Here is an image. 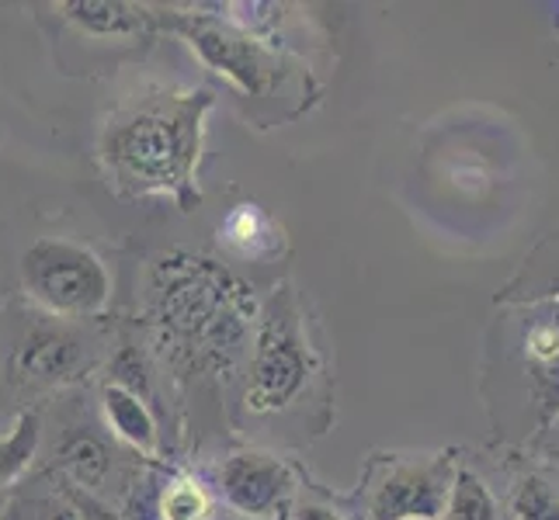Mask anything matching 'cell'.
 Here are the masks:
<instances>
[{
	"label": "cell",
	"instance_id": "16",
	"mask_svg": "<svg viewBox=\"0 0 559 520\" xmlns=\"http://www.w3.org/2000/svg\"><path fill=\"white\" fill-rule=\"evenodd\" d=\"M38 440H43V423L35 410H25L14 420V427L0 437V493L22 479L38 455Z\"/></svg>",
	"mask_w": 559,
	"mask_h": 520
},
{
	"label": "cell",
	"instance_id": "11",
	"mask_svg": "<svg viewBox=\"0 0 559 520\" xmlns=\"http://www.w3.org/2000/svg\"><path fill=\"white\" fill-rule=\"evenodd\" d=\"M60 11L87 38H140L153 22L146 8L126 0H63Z\"/></svg>",
	"mask_w": 559,
	"mask_h": 520
},
{
	"label": "cell",
	"instance_id": "12",
	"mask_svg": "<svg viewBox=\"0 0 559 520\" xmlns=\"http://www.w3.org/2000/svg\"><path fill=\"white\" fill-rule=\"evenodd\" d=\"M219 243L243 261H267L282 250V226L261 205H237L219 222Z\"/></svg>",
	"mask_w": 559,
	"mask_h": 520
},
{
	"label": "cell",
	"instance_id": "15",
	"mask_svg": "<svg viewBox=\"0 0 559 520\" xmlns=\"http://www.w3.org/2000/svg\"><path fill=\"white\" fill-rule=\"evenodd\" d=\"M445 520H500V504L490 493L487 479L469 465H455L445 499Z\"/></svg>",
	"mask_w": 559,
	"mask_h": 520
},
{
	"label": "cell",
	"instance_id": "10",
	"mask_svg": "<svg viewBox=\"0 0 559 520\" xmlns=\"http://www.w3.org/2000/svg\"><path fill=\"white\" fill-rule=\"evenodd\" d=\"M102 413H105V427L119 437L126 448H132L146 461L160 458V427H157V416H153L150 402L143 396L105 382L102 385Z\"/></svg>",
	"mask_w": 559,
	"mask_h": 520
},
{
	"label": "cell",
	"instance_id": "13",
	"mask_svg": "<svg viewBox=\"0 0 559 520\" xmlns=\"http://www.w3.org/2000/svg\"><path fill=\"white\" fill-rule=\"evenodd\" d=\"M549 299H559V229L525 257L522 271L497 295V305H532Z\"/></svg>",
	"mask_w": 559,
	"mask_h": 520
},
{
	"label": "cell",
	"instance_id": "6",
	"mask_svg": "<svg viewBox=\"0 0 559 520\" xmlns=\"http://www.w3.org/2000/svg\"><path fill=\"white\" fill-rule=\"evenodd\" d=\"M452 458H393L369 486L372 520H438L452 486Z\"/></svg>",
	"mask_w": 559,
	"mask_h": 520
},
{
	"label": "cell",
	"instance_id": "3",
	"mask_svg": "<svg viewBox=\"0 0 559 520\" xmlns=\"http://www.w3.org/2000/svg\"><path fill=\"white\" fill-rule=\"evenodd\" d=\"M317 351L302 330L299 302L288 288H275V295L258 310L254 354L243 389V407L254 416L282 413L310 389L317 375Z\"/></svg>",
	"mask_w": 559,
	"mask_h": 520
},
{
	"label": "cell",
	"instance_id": "2",
	"mask_svg": "<svg viewBox=\"0 0 559 520\" xmlns=\"http://www.w3.org/2000/svg\"><path fill=\"white\" fill-rule=\"evenodd\" d=\"M254 288L202 254H164L150 278V316L164 343L202 372H229L258 323Z\"/></svg>",
	"mask_w": 559,
	"mask_h": 520
},
{
	"label": "cell",
	"instance_id": "4",
	"mask_svg": "<svg viewBox=\"0 0 559 520\" xmlns=\"http://www.w3.org/2000/svg\"><path fill=\"white\" fill-rule=\"evenodd\" d=\"M25 295L56 319H87L111 302V275L91 246L43 237L22 254Z\"/></svg>",
	"mask_w": 559,
	"mask_h": 520
},
{
	"label": "cell",
	"instance_id": "1",
	"mask_svg": "<svg viewBox=\"0 0 559 520\" xmlns=\"http://www.w3.org/2000/svg\"><path fill=\"white\" fill-rule=\"evenodd\" d=\"M216 108L209 87H146L102 125L98 160L119 198H167L181 211L202 205L199 160L205 119Z\"/></svg>",
	"mask_w": 559,
	"mask_h": 520
},
{
	"label": "cell",
	"instance_id": "14",
	"mask_svg": "<svg viewBox=\"0 0 559 520\" xmlns=\"http://www.w3.org/2000/svg\"><path fill=\"white\" fill-rule=\"evenodd\" d=\"M56 461H60L70 486H81L87 493L105 489L111 475V448L105 445V437L91 431H70L56 448Z\"/></svg>",
	"mask_w": 559,
	"mask_h": 520
},
{
	"label": "cell",
	"instance_id": "21",
	"mask_svg": "<svg viewBox=\"0 0 559 520\" xmlns=\"http://www.w3.org/2000/svg\"><path fill=\"white\" fill-rule=\"evenodd\" d=\"M296 520H341L334 510H326V507H302Z\"/></svg>",
	"mask_w": 559,
	"mask_h": 520
},
{
	"label": "cell",
	"instance_id": "5",
	"mask_svg": "<svg viewBox=\"0 0 559 520\" xmlns=\"http://www.w3.org/2000/svg\"><path fill=\"white\" fill-rule=\"evenodd\" d=\"M167 25L195 49V56L212 73H219L247 98L250 94L261 98L282 81V56L237 25L205 14H178Z\"/></svg>",
	"mask_w": 559,
	"mask_h": 520
},
{
	"label": "cell",
	"instance_id": "23",
	"mask_svg": "<svg viewBox=\"0 0 559 520\" xmlns=\"http://www.w3.org/2000/svg\"><path fill=\"white\" fill-rule=\"evenodd\" d=\"M212 520H247V517H237V513H226V517H212Z\"/></svg>",
	"mask_w": 559,
	"mask_h": 520
},
{
	"label": "cell",
	"instance_id": "19",
	"mask_svg": "<svg viewBox=\"0 0 559 520\" xmlns=\"http://www.w3.org/2000/svg\"><path fill=\"white\" fill-rule=\"evenodd\" d=\"M108 382L119 385V389H129V392H136V396L146 399V392H150V372H146V361L140 354V347L126 343L122 351L111 358V364H108Z\"/></svg>",
	"mask_w": 559,
	"mask_h": 520
},
{
	"label": "cell",
	"instance_id": "17",
	"mask_svg": "<svg viewBox=\"0 0 559 520\" xmlns=\"http://www.w3.org/2000/svg\"><path fill=\"white\" fill-rule=\"evenodd\" d=\"M511 520H559V486L543 472H522L511 486Z\"/></svg>",
	"mask_w": 559,
	"mask_h": 520
},
{
	"label": "cell",
	"instance_id": "22",
	"mask_svg": "<svg viewBox=\"0 0 559 520\" xmlns=\"http://www.w3.org/2000/svg\"><path fill=\"white\" fill-rule=\"evenodd\" d=\"M546 434H549V440H552V451H559V413L552 416V423L546 427Z\"/></svg>",
	"mask_w": 559,
	"mask_h": 520
},
{
	"label": "cell",
	"instance_id": "24",
	"mask_svg": "<svg viewBox=\"0 0 559 520\" xmlns=\"http://www.w3.org/2000/svg\"><path fill=\"white\" fill-rule=\"evenodd\" d=\"M8 510V499H4V493H0V513H4Z\"/></svg>",
	"mask_w": 559,
	"mask_h": 520
},
{
	"label": "cell",
	"instance_id": "9",
	"mask_svg": "<svg viewBox=\"0 0 559 520\" xmlns=\"http://www.w3.org/2000/svg\"><path fill=\"white\" fill-rule=\"evenodd\" d=\"M525 319L518 347H522V372L528 382V399L535 407L538 427H549L559 413V299L522 305Z\"/></svg>",
	"mask_w": 559,
	"mask_h": 520
},
{
	"label": "cell",
	"instance_id": "7",
	"mask_svg": "<svg viewBox=\"0 0 559 520\" xmlns=\"http://www.w3.org/2000/svg\"><path fill=\"white\" fill-rule=\"evenodd\" d=\"M296 489V475L278 455L234 451L219 469V493L226 507L247 520L275 517Z\"/></svg>",
	"mask_w": 559,
	"mask_h": 520
},
{
	"label": "cell",
	"instance_id": "8",
	"mask_svg": "<svg viewBox=\"0 0 559 520\" xmlns=\"http://www.w3.org/2000/svg\"><path fill=\"white\" fill-rule=\"evenodd\" d=\"M91 372V351L81 334L63 323H43L17 340L11 354V375L35 389H60Z\"/></svg>",
	"mask_w": 559,
	"mask_h": 520
},
{
	"label": "cell",
	"instance_id": "18",
	"mask_svg": "<svg viewBox=\"0 0 559 520\" xmlns=\"http://www.w3.org/2000/svg\"><path fill=\"white\" fill-rule=\"evenodd\" d=\"M160 520H212V496L195 475H175L160 493Z\"/></svg>",
	"mask_w": 559,
	"mask_h": 520
},
{
	"label": "cell",
	"instance_id": "20",
	"mask_svg": "<svg viewBox=\"0 0 559 520\" xmlns=\"http://www.w3.org/2000/svg\"><path fill=\"white\" fill-rule=\"evenodd\" d=\"M63 499L70 504V510H73L76 520H122V513H119V510H111L98 493H87V489H81V486H70V483H67Z\"/></svg>",
	"mask_w": 559,
	"mask_h": 520
}]
</instances>
